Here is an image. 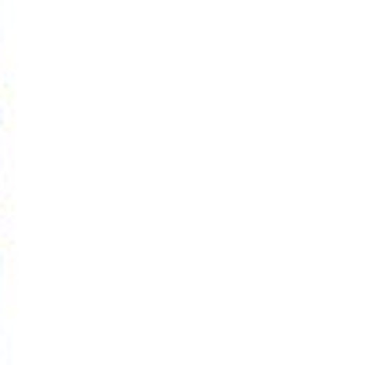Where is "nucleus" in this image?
Here are the masks:
<instances>
[]
</instances>
